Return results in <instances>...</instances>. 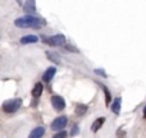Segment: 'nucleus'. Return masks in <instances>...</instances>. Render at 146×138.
Wrapping results in <instances>:
<instances>
[{
    "mask_svg": "<svg viewBox=\"0 0 146 138\" xmlns=\"http://www.w3.org/2000/svg\"><path fill=\"white\" fill-rule=\"evenodd\" d=\"M66 137H67V132L66 131H60V132H58L55 136H53V138H66Z\"/></svg>",
    "mask_w": 146,
    "mask_h": 138,
    "instance_id": "obj_16",
    "label": "nucleus"
},
{
    "mask_svg": "<svg viewBox=\"0 0 146 138\" xmlns=\"http://www.w3.org/2000/svg\"><path fill=\"white\" fill-rule=\"evenodd\" d=\"M55 73H56V68L55 67H50V68H48L44 72V74H42V81L44 82H50L51 79H53V77L55 75Z\"/></svg>",
    "mask_w": 146,
    "mask_h": 138,
    "instance_id": "obj_7",
    "label": "nucleus"
},
{
    "mask_svg": "<svg viewBox=\"0 0 146 138\" xmlns=\"http://www.w3.org/2000/svg\"><path fill=\"white\" fill-rule=\"evenodd\" d=\"M50 101H51V105H53V108L55 111H62L64 108H66V101H64V98L60 97V96H58V95L51 96Z\"/></svg>",
    "mask_w": 146,
    "mask_h": 138,
    "instance_id": "obj_4",
    "label": "nucleus"
},
{
    "mask_svg": "<svg viewBox=\"0 0 146 138\" xmlns=\"http://www.w3.org/2000/svg\"><path fill=\"white\" fill-rule=\"evenodd\" d=\"M86 111H87V105H82V104H80V105L76 106V114H77L78 116L83 115Z\"/></svg>",
    "mask_w": 146,
    "mask_h": 138,
    "instance_id": "obj_14",
    "label": "nucleus"
},
{
    "mask_svg": "<svg viewBox=\"0 0 146 138\" xmlns=\"http://www.w3.org/2000/svg\"><path fill=\"white\" fill-rule=\"evenodd\" d=\"M21 106H22V98H12L3 104V110L8 114H13L19 110Z\"/></svg>",
    "mask_w": 146,
    "mask_h": 138,
    "instance_id": "obj_2",
    "label": "nucleus"
},
{
    "mask_svg": "<svg viewBox=\"0 0 146 138\" xmlns=\"http://www.w3.org/2000/svg\"><path fill=\"white\" fill-rule=\"evenodd\" d=\"M46 42L51 46H60L66 42V37H64L63 35H55V36H53V37L48 38Z\"/></svg>",
    "mask_w": 146,
    "mask_h": 138,
    "instance_id": "obj_5",
    "label": "nucleus"
},
{
    "mask_svg": "<svg viewBox=\"0 0 146 138\" xmlns=\"http://www.w3.org/2000/svg\"><path fill=\"white\" fill-rule=\"evenodd\" d=\"M67 123H68V118H67V116H58L55 120H53L50 128H51V131L60 132L64 129V127L67 125Z\"/></svg>",
    "mask_w": 146,
    "mask_h": 138,
    "instance_id": "obj_3",
    "label": "nucleus"
},
{
    "mask_svg": "<svg viewBox=\"0 0 146 138\" xmlns=\"http://www.w3.org/2000/svg\"><path fill=\"white\" fill-rule=\"evenodd\" d=\"M44 134H45V128L44 127H36L35 129L31 131L28 138H41Z\"/></svg>",
    "mask_w": 146,
    "mask_h": 138,
    "instance_id": "obj_8",
    "label": "nucleus"
},
{
    "mask_svg": "<svg viewBox=\"0 0 146 138\" xmlns=\"http://www.w3.org/2000/svg\"><path fill=\"white\" fill-rule=\"evenodd\" d=\"M38 41V37L35 35H27L25 36V37L21 38V44H23V45H27V44H35Z\"/></svg>",
    "mask_w": 146,
    "mask_h": 138,
    "instance_id": "obj_11",
    "label": "nucleus"
},
{
    "mask_svg": "<svg viewBox=\"0 0 146 138\" xmlns=\"http://www.w3.org/2000/svg\"><path fill=\"white\" fill-rule=\"evenodd\" d=\"M23 9L25 12L27 13V15H33L36 12V4H35V0H27L23 5Z\"/></svg>",
    "mask_w": 146,
    "mask_h": 138,
    "instance_id": "obj_6",
    "label": "nucleus"
},
{
    "mask_svg": "<svg viewBox=\"0 0 146 138\" xmlns=\"http://www.w3.org/2000/svg\"><path fill=\"white\" fill-rule=\"evenodd\" d=\"M46 55H48V58L50 59V60H53L55 64H59V58H58V54H55V53H50V51H48L46 53Z\"/></svg>",
    "mask_w": 146,
    "mask_h": 138,
    "instance_id": "obj_15",
    "label": "nucleus"
},
{
    "mask_svg": "<svg viewBox=\"0 0 146 138\" xmlns=\"http://www.w3.org/2000/svg\"><path fill=\"white\" fill-rule=\"evenodd\" d=\"M144 116L146 118V106H145V109H144Z\"/></svg>",
    "mask_w": 146,
    "mask_h": 138,
    "instance_id": "obj_18",
    "label": "nucleus"
},
{
    "mask_svg": "<svg viewBox=\"0 0 146 138\" xmlns=\"http://www.w3.org/2000/svg\"><path fill=\"white\" fill-rule=\"evenodd\" d=\"M104 123H105V118H98L95 121L92 123V125H91V131L95 133V132H98V131H100L101 129V127L104 125Z\"/></svg>",
    "mask_w": 146,
    "mask_h": 138,
    "instance_id": "obj_10",
    "label": "nucleus"
},
{
    "mask_svg": "<svg viewBox=\"0 0 146 138\" xmlns=\"http://www.w3.org/2000/svg\"><path fill=\"white\" fill-rule=\"evenodd\" d=\"M14 24L18 28H40L45 26V20L36 15H25L14 20Z\"/></svg>",
    "mask_w": 146,
    "mask_h": 138,
    "instance_id": "obj_1",
    "label": "nucleus"
},
{
    "mask_svg": "<svg viewBox=\"0 0 146 138\" xmlns=\"http://www.w3.org/2000/svg\"><path fill=\"white\" fill-rule=\"evenodd\" d=\"M42 91H44V86L41 82H37L32 88V96L35 98H38L41 95H42Z\"/></svg>",
    "mask_w": 146,
    "mask_h": 138,
    "instance_id": "obj_9",
    "label": "nucleus"
},
{
    "mask_svg": "<svg viewBox=\"0 0 146 138\" xmlns=\"http://www.w3.org/2000/svg\"><path fill=\"white\" fill-rule=\"evenodd\" d=\"M78 132H80V129H78V125H73V128L71 129V136H72V137L77 136Z\"/></svg>",
    "mask_w": 146,
    "mask_h": 138,
    "instance_id": "obj_17",
    "label": "nucleus"
},
{
    "mask_svg": "<svg viewBox=\"0 0 146 138\" xmlns=\"http://www.w3.org/2000/svg\"><path fill=\"white\" fill-rule=\"evenodd\" d=\"M99 86H100V87H101V90H103V91H104V93H105L106 105H109V104H110V101H111V93H110V91H109L108 88H106L104 85H101V83H99Z\"/></svg>",
    "mask_w": 146,
    "mask_h": 138,
    "instance_id": "obj_13",
    "label": "nucleus"
},
{
    "mask_svg": "<svg viewBox=\"0 0 146 138\" xmlns=\"http://www.w3.org/2000/svg\"><path fill=\"white\" fill-rule=\"evenodd\" d=\"M121 104H122L121 97H117L115 100L113 101V104H111V111H113L114 114H119V111H121Z\"/></svg>",
    "mask_w": 146,
    "mask_h": 138,
    "instance_id": "obj_12",
    "label": "nucleus"
}]
</instances>
